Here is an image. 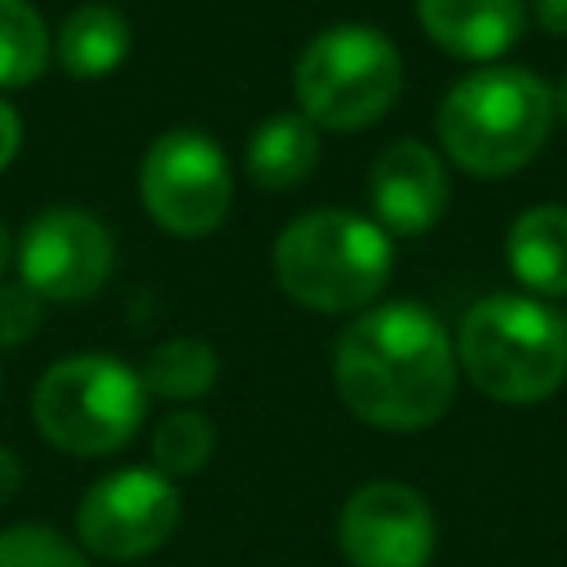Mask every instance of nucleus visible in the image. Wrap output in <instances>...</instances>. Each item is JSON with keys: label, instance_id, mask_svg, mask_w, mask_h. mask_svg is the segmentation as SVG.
Segmentation results:
<instances>
[{"label": "nucleus", "instance_id": "7", "mask_svg": "<svg viewBox=\"0 0 567 567\" xmlns=\"http://www.w3.org/2000/svg\"><path fill=\"white\" fill-rule=\"evenodd\" d=\"M137 199L173 239L213 235L235 199V173L221 142L190 124L159 133L137 164Z\"/></svg>", "mask_w": 567, "mask_h": 567}, {"label": "nucleus", "instance_id": "25", "mask_svg": "<svg viewBox=\"0 0 567 567\" xmlns=\"http://www.w3.org/2000/svg\"><path fill=\"white\" fill-rule=\"evenodd\" d=\"M558 111H563V120H567V80L558 84Z\"/></svg>", "mask_w": 567, "mask_h": 567}, {"label": "nucleus", "instance_id": "18", "mask_svg": "<svg viewBox=\"0 0 567 567\" xmlns=\"http://www.w3.org/2000/svg\"><path fill=\"white\" fill-rule=\"evenodd\" d=\"M217 447V425L195 412V408H173L164 412V421L155 425L151 434V456H155V470L168 474V478H186V474H199L208 465Z\"/></svg>", "mask_w": 567, "mask_h": 567}, {"label": "nucleus", "instance_id": "19", "mask_svg": "<svg viewBox=\"0 0 567 567\" xmlns=\"http://www.w3.org/2000/svg\"><path fill=\"white\" fill-rule=\"evenodd\" d=\"M0 567H89L84 549L40 523L0 527Z\"/></svg>", "mask_w": 567, "mask_h": 567}, {"label": "nucleus", "instance_id": "16", "mask_svg": "<svg viewBox=\"0 0 567 567\" xmlns=\"http://www.w3.org/2000/svg\"><path fill=\"white\" fill-rule=\"evenodd\" d=\"M217 350L199 337H168L159 341L142 363V385L155 399L190 403L217 385Z\"/></svg>", "mask_w": 567, "mask_h": 567}, {"label": "nucleus", "instance_id": "10", "mask_svg": "<svg viewBox=\"0 0 567 567\" xmlns=\"http://www.w3.org/2000/svg\"><path fill=\"white\" fill-rule=\"evenodd\" d=\"M434 540L439 527L430 501L394 478L350 492L337 518V549L350 567H430Z\"/></svg>", "mask_w": 567, "mask_h": 567}, {"label": "nucleus", "instance_id": "6", "mask_svg": "<svg viewBox=\"0 0 567 567\" xmlns=\"http://www.w3.org/2000/svg\"><path fill=\"white\" fill-rule=\"evenodd\" d=\"M142 372L115 354H66L49 363L31 394V421L66 456H111L142 430Z\"/></svg>", "mask_w": 567, "mask_h": 567}, {"label": "nucleus", "instance_id": "23", "mask_svg": "<svg viewBox=\"0 0 567 567\" xmlns=\"http://www.w3.org/2000/svg\"><path fill=\"white\" fill-rule=\"evenodd\" d=\"M536 22L554 35H567V0H536Z\"/></svg>", "mask_w": 567, "mask_h": 567}, {"label": "nucleus", "instance_id": "5", "mask_svg": "<svg viewBox=\"0 0 567 567\" xmlns=\"http://www.w3.org/2000/svg\"><path fill=\"white\" fill-rule=\"evenodd\" d=\"M403 93V58L390 35L363 22H337L306 40L292 66L297 111L315 128H372Z\"/></svg>", "mask_w": 567, "mask_h": 567}, {"label": "nucleus", "instance_id": "22", "mask_svg": "<svg viewBox=\"0 0 567 567\" xmlns=\"http://www.w3.org/2000/svg\"><path fill=\"white\" fill-rule=\"evenodd\" d=\"M22 487V461H18V452L13 447H4L0 443V505L4 501H13V492Z\"/></svg>", "mask_w": 567, "mask_h": 567}, {"label": "nucleus", "instance_id": "4", "mask_svg": "<svg viewBox=\"0 0 567 567\" xmlns=\"http://www.w3.org/2000/svg\"><path fill=\"white\" fill-rule=\"evenodd\" d=\"M456 368L496 403H540L567 381V328L545 301L492 292L461 315Z\"/></svg>", "mask_w": 567, "mask_h": 567}, {"label": "nucleus", "instance_id": "17", "mask_svg": "<svg viewBox=\"0 0 567 567\" xmlns=\"http://www.w3.org/2000/svg\"><path fill=\"white\" fill-rule=\"evenodd\" d=\"M53 62V35L31 0H0V89H27Z\"/></svg>", "mask_w": 567, "mask_h": 567}, {"label": "nucleus", "instance_id": "20", "mask_svg": "<svg viewBox=\"0 0 567 567\" xmlns=\"http://www.w3.org/2000/svg\"><path fill=\"white\" fill-rule=\"evenodd\" d=\"M40 297L27 284H0V346H22L40 328Z\"/></svg>", "mask_w": 567, "mask_h": 567}, {"label": "nucleus", "instance_id": "9", "mask_svg": "<svg viewBox=\"0 0 567 567\" xmlns=\"http://www.w3.org/2000/svg\"><path fill=\"white\" fill-rule=\"evenodd\" d=\"M18 284H27L40 301L75 306L89 301L115 266V239L102 217L75 204H53L35 213L18 235Z\"/></svg>", "mask_w": 567, "mask_h": 567}, {"label": "nucleus", "instance_id": "11", "mask_svg": "<svg viewBox=\"0 0 567 567\" xmlns=\"http://www.w3.org/2000/svg\"><path fill=\"white\" fill-rule=\"evenodd\" d=\"M447 195H452V186H447L443 159L416 137L390 142L368 173L372 221L385 235L416 239V235L434 230V221L447 213Z\"/></svg>", "mask_w": 567, "mask_h": 567}, {"label": "nucleus", "instance_id": "26", "mask_svg": "<svg viewBox=\"0 0 567 567\" xmlns=\"http://www.w3.org/2000/svg\"><path fill=\"white\" fill-rule=\"evenodd\" d=\"M563 328H567V315H563Z\"/></svg>", "mask_w": 567, "mask_h": 567}, {"label": "nucleus", "instance_id": "14", "mask_svg": "<svg viewBox=\"0 0 567 567\" xmlns=\"http://www.w3.org/2000/svg\"><path fill=\"white\" fill-rule=\"evenodd\" d=\"M133 49V27L124 9L106 0H89L62 18L53 31V62L75 80H102L111 75Z\"/></svg>", "mask_w": 567, "mask_h": 567}, {"label": "nucleus", "instance_id": "15", "mask_svg": "<svg viewBox=\"0 0 567 567\" xmlns=\"http://www.w3.org/2000/svg\"><path fill=\"white\" fill-rule=\"evenodd\" d=\"M509 270L540 297H567V208L536 204L505 235Z\"/></svg>", "mask_w": 567, "mask_h": 567}, {"label": "nucleus", "instance_id": "3", "mask_svg": "<svg viewBox=\"0 0 567 567\" xmlns=\"http://www.w3.org/2000/svg\"><path fill=\"white\" fill-rule=\"evenodd\" d=\"M554 128V93L527 66H478L439 102L443 155L470 177L527 168Z\"/></svg>", "mask_w": 567, "mask_h": 567}, {"label": "nucleus", "instance_id": "8", "mask_svg": "<svg viewBox=\"0 0 567 567\" xmlns=\"http://www.w3.org/2000/svg\"><path fill=\"white\" fill-rule=\"evenodd\" d=\"M182 523V492L168 474L155 465H128L106 478H97L80 509H75V536L80 549L106 563H137L155 554Z\"/></svg>", "mask_w": 567, "mask_h": 567}, {"label": "nucleus", "instance_id": "21", "mask_svg": "<svg viewBox=\"0 0 567 567\" xmlns=\"http://www.w3.org/2000/svg\"><path fill=\"white\" fill-rule=\"evenodd\" d=\"M18 146H22V120H18V111L0 97V173L13 164Z\"/></svg>", "mask_w": 567, "mask_h": 567}, {"label": "nucleus", "instance_id": "24", "mask_svg": "<svg viewBox=\"0 0 567 567\" xmlns=\"http://www.w3.org/2000/svg\"><path fill=\"white\" fill-rule=\"evenodd\" d=\"M9 252H13V244H9V226L0 221V275H4V266H9Z\"/></svg>", "mask_w": 567, "mask_h": 567}, {"label": "nucleus", "instance_id": "2", "mask_svg": "<svg viewBox=\"0 0 567 567\" xmlns=\"http://www.w3.org/2000/svg\"><path fill=\"white\" fill-rule=\"evenodd\" d=\"M275 284L315 315H359L377 306L394 270L390 235L350 208L292 217L270 244Z\"/></svg>", "mask_w": 567, "mask_h": 567}, {"label": "nucleus", "instance_id": "1", "mask_svg": "<svg viewBox=\"0 0 567 567\" xmlns=\"http://www.w3.org/2000/svg\"><path fill=\"white\" fill-rule=\"evenodd\" d=\"M456 346L434 310L377 301L332 346V381L350 416L372 430H425L456 399Z\"/></svg>", "mask_w": 567, "mask_h": 567}, {"label": "nucleus", "instance_id": "13", "mask_svg": "<svg viewBox=\"0 0 567 567\" xmlns=\"http://www.w3.org/2000/svg\"><path fill=\"white\" fill-rule=\"evenodd\" d=\"M315 168H319V128L301 111L266 115L244 142V173L266 195L301 186Z\"/></svg>", "mask_w": 567, "mask_h": 567}, {"label": "nucleus", "instance_id": "12", "mask_svg": "<svg viewBox=\"0 0 567 567\" xmlns=\"http://www.w3.org/2000/svg\"><path fill=\"white\" fill-rule=\"evenodd\" d=\"M421 31L461 62H496L527 31L523 0H416Z\"/></svg>", "mask_w": 567, "mask_h": 567}]
</instances>
